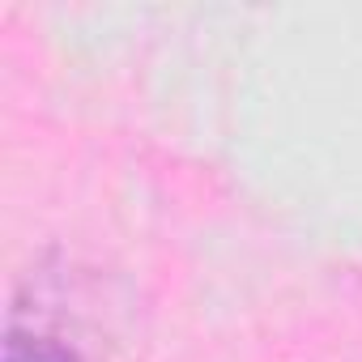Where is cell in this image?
Segmentation results:
<instances>
[{"mask_svg":"<svg viewBox=\"0 0 362 362\" xmlns=\"http://www.w3.org/2000/svg\"><path fill=\"white\" fill-rule=\"evenodd\" d=\"M0 362H81V358H77V349H69V345H60L52 337H35V332H22V328H9Z\"/></svg>","mask_w":362,"mask_h":362,"instance_id":"1","label":"cell"}]
</instances>
